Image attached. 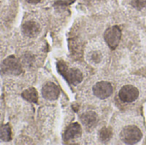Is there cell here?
Masks as SVG:
<instances>
[{"label":"cell","instance_id":"6da1fadb","mask_svg":"<svg viewBox=\"0 0 146 145\" xmlns=\"http://www.w3.org/2000/svg\"><path fill=\"white\" fill-rule=\"evenodd\" d=\"M57 69L59 73L66 79V80L74 85H77L82 81L83 75L79 69L76 68H68L67 65L63 62H59L57 63Z\"/></svg>","mask_w":146,"mask_h":145},{"label":"cell","instance_id":"7a4b0ae2","mask_svg":"<svg viewBox=\"0 0 146 145\" xmlns=\"http://www.w3.org/2000/svg\"><path fill=\"white\" fill-rule=\"evenodd\" d=\"M1 71L4 74L18 75L21 73L22 68L20 61L14 56H9L2 63Z\"/></svg>","mask_w":146,"mask_h":145},{"label":"cell","instance_id":"3957f363","mask_svg":"<svg viewBox=\"0 0 146 145\" xmlns=\"http://www.w3.org/2000/svg\"><path fill=\"white\" fill-rule=\"evenodd\" d=\"M121 140L127 144H135L142 138L141 131L134 126H129L125 127L121 132Z\"/></svg>","mask_w":146,"mask_h":145},{"label":"cell","instance_id":"277c9868","mask_svg":"<svg viewBox=\"0 0 146 145\" xmlns=\"http://www.w3.org/2000/svg\"><path fill=\"white\" fill-rule=\"evenodd\" d=\"M121 32L117 26H114L112 27L108 28L104 32V39L108 45L113 50H115L118 46L121 40Z\"/></svg>","mask_w":146,"mask_h":145},{"label":"cell","instance_id":"5b68a950","mask_svg":"<svg viewBox=\"0 0 146 145\" xmlns=\"http://www.w3.org/2000/svg\"><path fill=\"white\" fill-rule=\"evenodd\" d=\"M112 92H113L112 85L108 82L101 81V82L97 83L93 86V93H94V95L97 97L100 98V99L108 98L109 97H110Z\"/></svg>","mask_w":146,"mask_h":145},{"label":"cell","instance_id":"8992f818","mask_svg":"<svg viewBox=\"0 0 146 145\" xmlns=\"http://www.w3.org/2000/svg\"><path fill=\"white\" fill-rule=\"evenodd\" d=\"M139 91L136 87L133 85H126L123 86L120 92H119V97L122 102L125 103H132L135 101L139 97Z\"/></svg>","mask_w":146,"mask_h":145},{"label":"cell","instance_id":"52a82bcc","mask_svg":"<svg viewBox=\"0 0 146 145\" xmlns=\"http://www.w3.org/2000/svg\"><path fill=\"white\" fill-rule=\"evenodd\" d=\"M59 94H60V91L58 86L52 82H49L45 84L42 89L43 97L50 101L56 100L59 97Z\"/></svg>","mask_w":146,"mask_h":145},{"label":"cell","instance_id":"ba28073f","mask_svg":"<svg viewBox=\"0 0 146 145\" xmlns=\"http://www.w3.org/2000/svg\"><path fill=\"white\" fill-rule=\"evenodd\" d=\"M21 31H22V33L24 34V36L28 37V38H34L39 33L40 26L37 22L29 21L25 22L22 25Z\"/></svg>","mask_w":146,"mask_h":145},{"label":"cell","instance_id":"9c48e42d","mask_svg":"<svg viewBox=\"0 0 146 145\" xmlns=\"http://www.w3.org/2000/svg\"><path fill=\"white\" fill-rule=\"evenodd\" d=\"M81 134V127L78 123H73L71 124L68 129L66 130L64 133V139L66 141L77 138Z\"/></svg>","mask_w":146,"mask_h":145},{"label":"cell","instance_id":"30bf717a","mask_svg":"<svg viewBox=\"0 0 146 145\" xmlns=\"http://www.w3.org/2000/svg\"><path fill=\"white\" fill-rule=\"evenodd\" d=\"M12 138L11 128L9 124L0 126V139L4 142H9Z\"/></svg>","mask_w":146,"mask_h":145},{"label":"cell","instance_id":"8fae6325","mask_svg":"<svg viewBox=\"0 0 146 145\" xmlns=\"http://www.w3.org/2000/svg\"><path fill=\"white\" fill-rule=\"evenodd\" d=\"M22 97L31 103H37L38 102V92L34 88H29L24 91L21 94Z\"/></svg>","mask_w":146,"mask_h":145},{"label":"cell","instance_id":"7c38bea8","mask_svg":"<svg viewBox=\"0 0 146 145\" xmlns=\"http://www.w3.org/2000/svg\"><path fill=\"white\" fill-rule=\"evenodd\" d=\"M81 121L84 125H86L88 127L93 126L94 124L97 121V115L93 112H88L84 114L81 116Z\"/></svg>","mask_w":146,"mask_h":145},{"label":"cell","instance_id":"4fadbf2b","mask_svg":"<svg viewBox=\"0 0 146 145\" xmlns=\"http://www.w3.org/2000/svg\"><path fill=\"white\" fill-rule=\"evenodd\" d=\"M112 136V131L110 128H103L99 133V138L103 142H107Z\"/></svg>","mask_w":146,"mask_h":145},{"label":"cell","instance_id":"5bb4252c","mask_svg":"<svg viewBox=\"0 0 146 145\" xmlns=\"http://www.w3.org/2000/svg\"><path fill=\"white\" fill-rule=\"evenodd\" d=\"M131 3L137 9H142L146 7V0H132Z\"/></svg>","mask_w":146,"mask_h":145},{"label":"cell","instance_id":"9a60e30c","mask_svg":"<svg viewBox=\"0 0 146 145\" xmlns=\"http://www.w3.org/2000/svg\"><path fill=\"white\" fill-rule=\"evenodd\" d=\"M27 3H33V4H35V3H39L41 0H26Z\"/></svg>","mask_w":146,"mask_h":145}]
</instances>
